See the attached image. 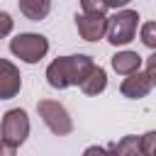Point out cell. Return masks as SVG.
I'll return each instance as SVG.
<instances>
[{
    "label": "cell",
    "instance_id": "9a60e30c",
    "mask_svg": "<svg viewBox=\"0 0 156 156\" xmlns=\"http://www.w3.org/2000/svg\"><path fill=\"white\" fill-rule=\"evenodd\" d=\"M80 7H83V12H105L107 10L105 0H80Z\"/></svg>",
    "mask_w": 156,
    "mask_h": 156
},
{
    "label": "cell",
    "instance_id": "8992f818",
    "mask_svg": "<svg viewBox=\"0 0 156 156\" xmlns=\"http://www.w3.org/2000/svg\"><path fill=\"white\" fill-rule=\"evenodd\" d=\"M107 22L110 17L105 12H80L76 15V29L83 41H100L107 37Z\"/></svg>",
    "mask_w": 156,
    "mask_h": 156
},
{
    "label": "cell",
    "instance_id": "9c48e42d",
    "mask_svg": "<svg viewBox=\"0 0 156 156\" xmlns=\"http://www.w3.org/2000/svg\"><path fill=\"white\" fill-rule=\"evenodd\" d=\"M112 68H115V73H119V76H132V73H136V71H141V63H144V58L136 54V51H129V49H124V51H117L115 56H112Z\"/></svg>",
    "mask_w": 156,
    "mask_h": 156
},
{
    "label": "cell",
    "instance_id": "277c9868",
    "mask_svg": "<svg viewBox=\"0 0 156 156\" xmlns=\"http://www.w3.org/2000/svg\"><path fill=\"white\" fill-rule=\"evenodd\" d=\"M37 112L41 117V122L49 127L51 134L56 136H68L73 132V119L68 115V110L58 102V100H49V98H41L37 102Z\"/></svg>",
    "mask_w": 156,
    "mask_h": 156
},
{
    "label": "cell",
    "instance_id": "4fadbf2b",
    "mask_svg": "<svg viewBox=\"0 0 156 156\" xmlns=\"http://www.w3.org/2000/svg\"><path fill=\"white\" fill-rule=\"evenodd\" d=\"M139 39L146 49L156 51V22H144L139 27Z\"/></svg>",
    "mask_w": 156,
    "mask_h": 156
},
{
    "label": "cell",
    "instance_id": "e0dca14e",
    "mask_svg": "<svg viewBox=\"0 0 156 156\" xmlns=\"http://www.w3.org/2000/svg\"><path fill=\"white\" fill-rule=\"evenodd\" d=\"M146 73L151 76V80H154V88H156V51L146 58Z\"/></svg>",
    "mask_w": 156,
    "mask_h": 156
},
{
    "label": "cell",
    "instance_id": "ffe728a7",
    "mask_svg": "<svg viewBox=\"0 0 156 156\" xmlns=\"http://www.w3.org/2000/svg\"><path fill=\"white\" fill-rule=\"evenodd\" d=\"M15 151H17L15 146H7V144L0 146V154H2V156H15Z\"/></svg>",
    "mask_w": 156,
    "mask_h": 156
},
{
    "label": "cell",
    "instance_id": "2e32d148",
    "mask_svg": "<svg viewBox=\"0 0 156 156\" xmlns=\"http://www.w3.org/2000/svg\"><path fill=\"white\" fill-rule=\"evenodd\" d=\"M83 156H112V151H110V146L107 149L105 146H88L83 151Z\"/></svg>",
    "mask_w": 156,
    "mask_h": 156
},
{
    "label": "cell",
    "instance_id": "8fae6325",
    "mask_svg": "<svg viewBox=\"0 0 156 156\" xmlns=\"http://www.w3.org/2000/svg\"><path fill=\"white\" fill-rule=\"evenodd\" d=\"M17 7L27 20L41 22L51 12V0H17Z\"/></svg>",
    "mask_w": 156,
    "mask_h": 156
},
{
    "label": "cell",
    "instance_id": "ba28073f",
    "mask_svg": "<svg viewBox=\"0 0 156 156\" xmlns=\"http://www.w3.org/2000/svg\"><path fill=\"white\" fill-rule=\"evenodd\" d=\"M22 88V76H20V68L7 61V58H0V100H10L20 93Z\"/></svg>",
    "mask_w": 156,
    "mask_h": 156
},
{
    "label": "cell",
    "instance_id": "6da1fadb",
    "mask_svg": "<svg viewBox=\"0 0 156 156\" xmlns=\"http://www.w3.org/2000/svg\"><path fill=\"white\" fill-rule=\"evenodd\" d=\"M98 63L88 54H71V56H58L46 66V83L56 90H66L71 85H83V80L93 73Z\"/></svg>",
    "mask_w": 156,
    "mask_h": 156
},
{
    "label": "cell",
    "instance_id": "7c38bea8",
    "mask_svg": "<svg viewBox=\"0 0 156 156\" xmlns=\"http://www.w3.org/2000/svg\"><path fill=\"white\" fill-rule=\"evenodd\" d=\"M105 88H107V73H105L102 66H95L93 73H90V76L83 80V85H80V90H83L85 95H90V98L100 95Z\"/></svg>",
    "mask_w": 156,
    "mask_h": 156
},
{
    "label": "cell",
    "instance_id": "ac0fdd59",
    "mask_svg": "<svg viewBox=\"0 0 156 156\" xmlns=\"http://www.w3.org/2000/svg\"><path fill=\"white\" fill-rule=\"evenodd\" d=\"M0 20H2V37H7L10 29H12V17L7 12H0Z\"/></svg>",
    "mask_w": 156,
    "mask_h": 156
},
{
    "label": "cell",
    "instance_id": "30bf717a",
    "mask_svg": "<svg viewBox=\"0 0 156 156\" xmlns=\"http://www.w3.org/2000/svg\"><path fill=\"white\" fill-rule=\"evenodd\" d=\"M112 156H144L141 154V136L136 134H124L122 139L110 144Z\"/></svg>",
    "mask_w": 156,
    "mask_h": 156
},
{
    "label": "cell",
    "instance_id": "5bb4252c",
    "mask_svg": "<svg viewBox=\"0 0 156 156\" xmlns=\"http://www.w3.org/2000/svg\"><path fill=\"white\" fill-rule=\"evenodd\" d=\"M141 154L144 156H156V129L141 134Z\"/></svg>",
    "mask_w": 156,
    "mask_h": 156
},
{
    "label": "cell",
    "instance_id": "52a82bcc",
    "mask_svg": "<svg viewBox=\"0 0 156 156\" xmlns=\"http://www.w3.org/2000/svg\"><path fill=\"white\" fill-rule=\"evenodd\" d=\"M151 88H154L151 76L146 71H136L132 76H124V80L119 85V93L124 98H129V100H141V98H146L151 93Z\"/></svg>",
    "mask_w": 156,
    "mask_h": 156
},
{
    "label": "cell",
    "instance_id": "3957f363",
    "mask_svg": "<svg viewBox=\"0 0 156 156\" xmlns=\"http://www.w3.org/2000/svg\"><path fill=\"white\" fill-rule=\"evenodd\" d=\"M10 51L24 63H39L49 51V39L37 32H22L10 39Z\"/></svg>",
    "mask_w": 156,
    "mask_h": 156
},
{
    "label": "cell",
    "instance_id": "5b68a950",
    "mask_svg": "<svg viewBox=\"0 0 156 156\" xmlns=\"http://www.w3.org/2000/svg\"><path fill=\"white\" fill-rule=\"evenodd\" d=\"M0 136H2V144L7 146H15L20 149L27 136H29V117L22 107H12L2 115V124H0Z\"/></svg>",
    "mask_w": 156,
    "mask_h": 156
},
{
    "label": "cell",
    "instance_id": "d6986e66",
    "mask_svg": "<svg viewBox=\"0 0 156 156\" xmlns=\"http://www.w3.org/2000/svg\"><path fill=\"white\" fill-rule=\"evenodd\" d=\"M127 2H132V0H105V5H107V10H122Z\"/></svg>",
    "mask_w": 156,
    "mask_h": 156
},
{
    "label": "cell",
    "instance_id": "7a4b0ae2",
    "mask_svg": "<svg viewBox=\"0 0 156 156\" xmlns=\"http://www.w3.org/2000/svg\"><path fill=\"white\" fill-rule=\"evenodd\" d=\"M136 27H139V12L136 10H115V15L107 22V41L112 46H127L129 41H134L136 37Z\"/></svg>",
    "mask_w": 156,
    "mask_h": 156
}]
</instances>
